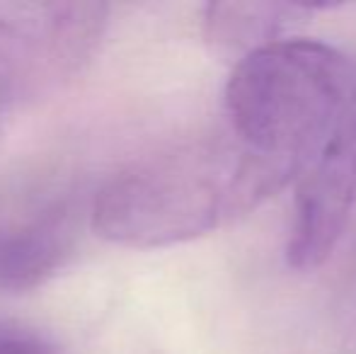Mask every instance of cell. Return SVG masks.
I'll use <instances>...</instances> for the list:
<instances>
[{
  "label": "cell",
  "instance_id": "6",
  "mask_svg": "<svg viewBox=\"0 0 356 354\" xmlns=\"http://www.w3.org/2000/svg\"><path fill=\"white\" fill-rule=\"evenodd\" d=\"M313 10L293 3H211L204 8V37L216 51L240 61L269 44L298 37Z\"/></svg>",
  "mask_w": 356,
  "mask_h": 354
},
{
  "label": "cell",
  "instance_id": "1",
  "mask_svg": "<svg viewBox=\"0 0 356 354\" xmlns=\"http://www.w3.org/2000/svg\"><path fill=\"white\" fill-rule=\"evenodd\" d=\"M225 112L235 143L284 189L356 122V68L313 39L269 44L235 63Z\"/></svg>",
  "mask_w": 356,
  "mask_h": 354
},
{
  "label": "cell",
  "instance_id": "4",
  "mask_svg": "<svg viewBox=\"0 0 356 354\" xmlns=\"http://www.w3.org/2000/svg\"><path fill=\"white\" fill-rule=\"evenodd\" d=\"M356 202V122L296 177V207L286 260L308 272L330 260Z\"/></svg>",
  "mask_w": 356,
  "mask_h": 354
},
{
  "label": "cell",
  "instance_id": "7",
  "mask_svg": "<svg viewBox=\"0 0 356 354\" xmlns=\"http://www.w3.org/2000/svg\"><path fill=\"white\" fill-rule=\"evenodd\" d=\"M0 354H56V350L32 330L0 323Z\"/></svg>",
  "mask_w": 356,
  "mask_h": 354
},
{
  "label": "cell",
  "instance_id": "2",
  "mask_svg": "<svg viewBox=\"0 0 356 354\" xmlns=\"http://www.w3.org/2000/svg\"><path fill=\"white\" fill-rule=\"evenodd\" d=\"M279 189L235 138H199L114 175L95 197L90 223L114 246H177L243 216Z\"/></svg>",
  "mask_w": 356,
  "mask_h": 354
},
{
  "label": "cell",
  "instance_id": "3",
  "mask_svg": "<svg viewBox=\"0 0 356 354\" xmlns=\"http://www.w3.org/2000/svg\"><path fill=\"white\" fill-rule=\"evenodd\" d=\"M104 24L102 3H0V114L80 71Z\"/></svg>",
  "mask_w": 356,
  "mask_h": 354
},
{
  "label": "cell",
  "instance_id": "5",
  "mask_svg": "<svg viewBox=\"0 0 356 354\" xmlns=\"http://www.w3.org/2000/svg\"><path fill=\"white\" fill-rule=\"evenodd\" d=\"M78 238V209L71 204H56L0 236V289L32 291L47 284L73 257Z\"/></svg>",
  "mask_w": 356,
  "mask_h": 354
}]
</instances>
